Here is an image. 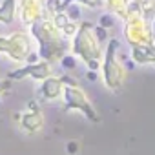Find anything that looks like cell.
Returning <instances> with one entry per match:
<instances>
[{"mask_svg":"<svg viewBox=\"0 0 155 155\" xmlns=\"http://www.w3.org/2000/svg\"><path fill=\"white\" fill-rule=\"evenodd\" d=\"M28 33L31 35L33 42L37 44V48H38L37 53L40 55L42 60L53 64L66 55L68 38L55 28L51 18H42V20L31 24Z\"/></svg>","mask_w":155,"mask_h":155,"instance_id":"obj_1","label":"cell"},{"mask_svg":"<svg viewBox=\"0 0 155 155\" xmlns=\"http://www.w3.org/2000/svg\"><path fill=\"white\" fill-rule=\"evenodd\" d=\"M71 53L77 58H81L91 71H99L102 68L104 51L101 40L95 35V26L91 22H81L79 31L71 38Z\"/></svg>","mask_w":155,"mask_h":155,"instance_id":"obj_2","label":"cell"},{"mask_svg":"<svg viewBox=\"0 0 155 155\" xmlns=\"http://www.w3.org/2000/svg\"><path fill=\"white\" fill-rule=\"evenodd\" d=\"M119 48L120 42L117 38H110L106 51H104V58H102V81L106 84L108 90L117 91L124 86L126 81V68L124 64L119 60Z\"/></svg>","mask_w":155,"mask_h":155,"instance_id":"obj_3","label":"cell"},{"mask_svg":"<svg viewBox=\"0 0 155 155\" xmlns=\"http://www.w3.org/2000/svg\"><path fill=\"white\" fill-rule=\"evenodd\" d=\"M33 51V38L26 31H13L8 37L0 35V55L13 62H26Z\"/></svg>","mask_w":155,"mask_h":155,"instance_id":"obj_4","label":"cell"},{"mask_svg":"<svg viewBox=\"0 0 155 155\" xmlns=\"http://www.w3.org/2000/svg\"><path fill=\"white\" fill-rule=\"evenodd\" d=\"M124 40L130 48H140V46H151L153 35H151V22H148L142 15H128L124 20Z\"/></svg>","mask_w":155,"mask_h":155,"instance_id":"obj_5","label":"cell"},{"mask_svg":"<svg viewBox=\"0 0 155 155\" xmlns=\"http://www.w3.org/2000/svg\"><path fill=\"white\" fill-rule=\"evenodd\" d=\"M66 111H81L90 122H99V113L81 86H66L62 93Z\"/></svg>","mask_w":155,"mask_h":155,"instance_id":"obj_6","label":"cell"},{"mask_svg":"<svg viewBox=\"0 0 155 155\" xmlns=\"http://www.w3.org/2000/svg\"><path fill=\"white\" fill-rule=\"evenodd\" d=\"M33 79V81H46L49 77H53V64L46 62V60H38L35 64H26L22 68H17L13 71L8 73V79L9 81H22V79Z\"/></svg>","mask_w":155,"mask_h":155,"instance_id":"obj_7","label":"cell"},{"mask_svg":"<svg viewBox=\"0 0 155 155\" xmlns=\"http://www.w3.org/2000/svg\"><path fill=\"white\" fill-rule=\"evenodd\" d=\"M18 17L24 26H31L46 17V0H18Z\"/></svg>","mask_w":155,"mask_h":155,"instance_id":"obj_8","label":"cell"},{"mask_svg":"<svg viewBox=\"0 0 155 155\" xmlns=\"http://www.w3.org/2000/svg\"><path fill=\"white\" fill-rule=\"evenodd\" d=\"M64 82L60 77H49V79L42 81L40 86H38V93L44 101H57L62 97L64 93Z\"/></svg>","mask_w":155,"mask_h":155,"instance_id":"obj_9","label":"cell"},{"mask_svg":"<svg viewBox=\"0 0 155 155\" xmlns=\"http://www.w3.org/2000/svg\"><path fill=\"white\" fill-rule=\"evenodd\" d=\"M20 128L26 133H29V135L38 133L44 128V115H42V111H24L22 117H20Z\"/></svg>","mask_w":155,"mask_h":155,"instance_id":"obj_10","label":"cell"},{"mask_svg":"<svg viewBox=\"0 0 155 155\" xmlns=\"http://www.w3.org/2000/svg\"><path fill=\"white\" fill-rule=\"evenodd\" d=\"M18 15V0H2L0 2V24L9 26Z\"/></svg>","mask_w":155,"mask_h":155,"instance_id":"obj_11","label":"cell"},{"mask_svg":"<svg viewBox=\"0 0 155 155\" xmlns=\"http://www.w3.org/2000/svg\"><path fill=\"white\" fill-rule=\"evenodd\" d=\"M130 57L135 64H155V44L131 48Z\"/></svg>","mask_w":155,"mask_h":155,"instance_id":"obj_12","label":"cell"},{"mask_svg":"<svg viewBox=\"0 0 155 155\" xmlns=\"http://www.w3.org/2000/svg\"><path fill=\"white\" fill-rule=\"evenodd\" d=\"M106 2V9L108 13L126 20L128 17V6H130V0H104Z\"/></svg>","mask_w":155,"mask_h":155,"instance_id":"obj_13","label":"cell"},{"mask_svg":"<svg viewBox=\"0 0 155 155\" xmlns=\"http://www.w3.org/2000/svg\"><path fill=\"white\" fill-rule=\"evenodd\" d=\"M140 11H142V17L148 22H153L155 20V0H142L140 2Z\"/></svg>","mask_w":155,"mask_h":155,"instance_id":"obj_14","label":"cell"},{"mask_svg":"<svg viewBox=\"0 0 155 155\" xmlns=\"http://www.w3.org/2000/svg\"><path fill=\"white\" fill-rule=\"evenodd\" d=\"M51 22L55 24V28H57L58 31H62V29L66 28V24H69V22H71V18L68 17V13H66V11H60V13H55V15L51 17Z\"/></svg>","mask_w":155,"mask_h":155,"instance_id":"obj_15","label":"cell"},{"mask_svg":"<svg viewBox=\"0 0 155 155\" xmlns=\"http://www.w3.org/2000/svg\"><path fill=\"white\" fill-rule=\"evenodd\" d=\"M71 2H77V4H81L84 8H90V9H102V8H106L104 0H71Z\"/></svg>","mask_w":155,"mask_h":155,"instance_id":"obj_16","label":"cell"},{"mask_svg":"<svg viewBox=\"0 0 155 155\" xmlns=\"http://www.w3.org/2000/svg\"><path fill=\"white\" fill-rule=\"evenodd\" d=\"M79 28H81V22H75V20H71L69 24H66V28L60 31L66 38H73L75 35H77V31H79Z\"/></svg>","mask_w":155,"mask_h":155,"instance_id":"obj_17","label":"cell"},{"mask_svg":"<svg viewBox=\"0 0 155 155\" xmlns=\"http://www.w3.org/2000/svg\"><path fill=\"white\" fill-rule=\"evenodd\" d=\"M81 4H77V2H71L68 8H66V13H68V17L71 18V20H75V22H79V18H81Z\"/></svg>","mask_w":155,"mask_h":155,"instance_id":"obj_18","label":"cell"},{"mask_svg":"<svg viewBox=\"0 0 155 155\" xmlns=\"http://www.w3.org/2000/svg\"><path fill=\"white\" fill-rule=\"evenodd\" d=\"M97 24L102 26V28H106V29H111V28L115 26V15H111V13H104V15H101V18H99Z\"/></svg>","mask_w":155,"mask_h":155,"instance_id":"obj_19","label":"cell"},{"mask_svg":"<svg viewBox=\"0 0 155 155\" xmlns=\"http://www.w3.org/2000/svg\"><path fill=\"white\" fill-rule=\"evenodd\" d=\"M60 66L64 68V69H75L77 68V57L71 53V55H64L62 58H60Z\"/></svg>","mask_w":155,"mask_h":155,"instance_id":"obj_20","label":"cell"},{"mask_svg":"<svg viewBox=\"0 0 155 155\" xmlns=\"http://www.w3.org/2000/svg\"><path fill=\"white\" fill-rule=\"evenodd\" d=\"M108 31H110V29H106V28H102V26H99V24L95 26V35H97V38L101 40V44L110 40V37H108Z\"/></svg>","mask_w":155,"mask_h":155,"instance_id":"obj_21","label":"cell"},{"mask_svg":"<svg viewBox=\"0 0 155 155\" xmlns=\"http://www.w3.org/2000/svg\"><path fill=\"white\" fill-rule=\"evenodd\" d=\"M79 148H81V144L77 142V140H69V142L66 144V150H68L69 155H75L77 151H79Z\"/></svg>","mask_w":155,"mask_h":155,"instance_id":"obj_22","label":"cell"},{"mask_svg":"<svg viewBox=\"0 0 155 155\" xmlns=\"http://www.w3.org/2000/svg\"><path fill=\"white\" fill-rule=\"evenodd\" d=\"M9 88H11V81H9V79L0 81V97H2L6 91H9Z\"/></svg>","mask_w":155,"mask_h":155,"instance_id":"obj_23","label":"cell"},{"mask_svg":"<svg viewBox=\"0 0 155 155\" xmlns=\"http://www.w3.org/2000/svg\"><path fill=\"white\" fill-rule=\"evenodd\" d=\"M62 79V82H64V86H79L77 84V81H73V79H69V75H64V77H60Z\"/></svg>","mask_w":155,"mask_h":155,"instance_id":"obj_24","label":"cell"},{"mask_svg":"<svg viewBox=\"0 0 155 155\" xmlns=\"http://www.w3.org/2000/svg\"><path fill=\"white\" fill-rule=\"evenodd\" d=\"M86 79H88L90 82H95V81L99 79V75H97V71H91V69H88V73H86Z\"/></svg>","mask_w":155,"mask_h":155,"instance_id":"obj_25","label":"cell"},{"mask_svg":"<svg viewBox=\"0 0 155 155\" xmlns=\"http://www.w3.org/2000/svg\"><path fill=\"white\" fill-rule=\"evenodd\" d=\"M28 111H40V108H38V104H37L35 101H31V102L28 104Z\"/></svg>","mask_w":155,"mask_h":155,"instance_id":"obj_26","label":"cell"},{"mask_svg":"<svg viewBox=\"0 0 155 155\" xmlns=\"http://www.w3.org/2000/svg\"><path fill=\"white\" fill-rule=\"evenodd\" d=\"M130 2H139V4H140V2H142V0H130Z\"/></svg>","mask_w":155,"mask_h":155,"instance_id":"obj_27","label":"cell"}]
</instances>
